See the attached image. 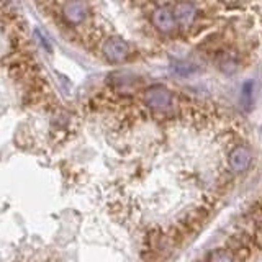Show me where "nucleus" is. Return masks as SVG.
<instances>
[{"label":"nucleus","instance_id":"obj_1","mask_svg":"<svg viewBox=\"0 0 262 262\" xmlns=\"http://www.w3.org/2000/svg\"><path fill=\"white\" fill-rule=\"evenodd\" d=\"M144 102L156 110H166L172 103L170 92L162 85H152L144 92Z\"/></svg>","mask_w":262,"mask_h":262},{"label":"nucleus","instance_id":"obj_2","mask_svg":"<svg viewBox=\"0 0 262 262\" xmlns=\"http://www.w3.org/2000/svg\"><path fill=\"white\" fill-rule=\"evenodd\" d=\"M64 18L72 25L82 23L89 15V5L85 0H66L62 8Z\"/></svg>","mask_w":262,"mask_h":262},{"label":"nucleus","instance_id":"obj_3","mask_svg":"<svg viewBox=\"0 0 262 262\" xmlns=\"http://www.w3.org/2000/svg\"><path fill=\"white\" fill-rule=\"evenodd\" d=\"M103 54L110 62H121L129 54V46L121 38H110L103 46Z\"/></svg>","mask_w":262,"mask_h":262},{"label":"nucleus","instance_id":"obj_4","mask_svg":"<svg viewBox=\"0 0 262 262\" xmlns=\"http://www.w3.org/2000/svg\"><path fill=\"white\" fill-rule=\"evenodd\" d=\"M152 23L156 28L164 33L174 31L177 27V20L174 16V12H172L169 7H159L158 10L152 13Z\"/></svg>","mask_w":262,"mask_h":262},{"label":"nucleus","instance_id":"obj_5","mask_svg":"<svg viewBox=\"0 0 262 262\" xmlns=\"http://www.w3.org/2000/svg\"><path fill=\"white\" fill-rule=\"evenodd\" d=\"M251 161H252V154L244 146L234 147L231 154H229V166H231L234 172H244L251 166Z\"/></svg>","mask_w":262,"mask_h":262},{"label":"nucleus","instance_id":"obj_6","mask_svg":"<svg viewBox=\"0 0 262 262\" xmlns=\"http://www.w3.org/2000/svg\"><path fill=\"white\" fill-rule=\"evenodd\" d=\"M172 12H174V16L179 23H182L184 27H188V25L193 23L196 16V7L192 2H180L177 4L176 10Z\"/></svg>","mask_w":262,"mask_h":262},{"label":"nucleus","instance_id":"obj_7","mask_svg":"<svg viewBox=\"0 0 262 262\" xmlns=\"http://www.w3.org/2000/svg\"><path fill=\"white\" fill-rule=\"evenodd\" d=\"M211 260H233V254L231 252H223V251H218L215 254H211L210 256Z\"/></svg>","mask_w":262,"mask_h":262},{"label":"nucleus","instance_id":"obj_8","mask_svg":"<svg viewBox=\"0 0 262 262\" xmlns=\"http://www.w3.org/2000/svg\"><path fill=\"white\" fill-rule=\"evenodd\" d=\"M158 2H162L164 4V2H167V0H158Z\"/></svg>","mask_w":262,"mask_h":262}]
</instances>
